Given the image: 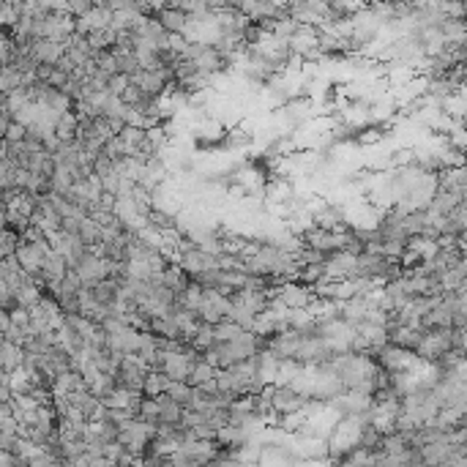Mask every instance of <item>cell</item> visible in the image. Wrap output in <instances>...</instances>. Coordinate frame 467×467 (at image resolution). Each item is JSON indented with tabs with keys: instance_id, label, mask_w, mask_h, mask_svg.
I'll return each mask as SVG.
<instances>
[{
	"instance_id": "obj_20",
	"label": "cell",
	"mask_w": 467,
	"mask_h": 467,
	"mask_svg": "<svg viewBox=\"0 0 467 467\" xmlns=\"http://www.w3.org/2000/svg\"><path fill=\"white\" fill-rule=\"evenodd\" d=\"M137 418L145 423H159V402L156 396H140V410H137Z\"/></svg>"
},
{
	"instance_id": "obj_26",
	"label": "cell",
	"mask_w": 467,
	"mask_h": 467,
	"mask_svg": "<svg viewBox=\"0 0 467 467\" xmlns=\"http://www.w3.org/2000/svg\"><path fill=\"white\" fill-rule=\"evenodd\" d=\"M25 134H28V126L11 121V124L6 126V131H3V142H22Z\"/></svg>"
},
{
	"instance_id": "obj_36",
	"label": "cell",
	"mask_w": 467,
	"mask_h": 467,
	"mask_svg": "<svg viewBox=\"0 0 467 467\" xmlns=\"http://www.w3.org/2000/svg\"><path fill=\"white\" fill-rule=\"evenodd\" d=\"M0 148H3V137H0Z\"/></svg>"
},
{
	"instance_id": "obj_9",
	"label": "cell",
	"mask_w": 467,
	"mask_h": 467,
	"mask_svg": "<svg viewBox=\"0 0 467 467\" xmlns=\"http://www.w3.org/2000/svg\"><path fill=\"white\" fill-rule=\"evenodd\" d=\"M77 126H79V115L74 109H66V112H61V115L55 118L52 131H55V137L61 142H71L77 137Z\"/></svg>"
},
{
	"instance_id": "obj_14",
	"label": "cell",
	"mask_w": 467,
	"mask_h": 467,
	"mask_svg": "<svg viewBox=\"0 0 467 467\" xmlns=\"http://www.w3.org/2000/svg\"><path fill=\"white\" fill-rule=\"evenodd\" d=\"M164 393L172 396L181 407H189L191 405V399H194V386H189L186 380H170L167 388H164Z\"/></svg>"
},
{
	"instance_id": "obj_12",
	"label": "cell",
	"mask_w": 467,
	"mask_h": 467,
	"mask_svg": "<svg viewBox=\"0 0 467 467\" xmlns=\"http://www.w3.org/2000/svg\"><path fill=\"white\" fill-rule=\"evenodd\" d=\"M156 402H159V421H161V423H178V421H181V410H184V407L178 405L172 396H167V393L161 391V393L156 396Z\"/></svg>"
},
{
	"instance_id": "obj_28",
	"label": "cell",
	"mask_w": 467,
	"mask_h": 467,
	"mask_svg": "<svg viewBox=\"0 0 467 467\" xmlns=\"http://www.w3.org/2000/svg\"><path fill=\"white\" fill-rule=\"evenodd\" d=\"M142 99H145V94H142L137 85H131V82L126 85V91L121 94V101H124L126 107H140Z\"/></svg>"
},
{
	"instance_id": "obj_13",
	"label": "cell",
	"mask_w": 467,
	"mask_h": 467,
	"mask_svg": "<svg viewBox=\"0 0 467 467\" xmlns=\"http://www.w3.org/2000/svg\"><path fill=\"white\" fill-rule=\"evenodd\" d=\"M159 281H161L164 287H170V290H175V293H178V290H184V287L189 284V276L184 273V271H181V265L172 260V263L167 265L164 271H161Z\"/></svg>"
},
{
	"instance_id": "obj_31",
	"label": "cell",
	"mask_w": 467,
	"mask_h": 467,
	"mask_svg": "<svg viewBox=\"0 0 467 467\" xmlns=\"http://www.w3.org/2000/svg\"><path fill=\"white\" fill-rule=\"evenodd\" d=\"M91 6H94L91 0H69V3H66V11L71 16H82Z\"/></svg>"
},
{
	"instance_id": "obj_19",
	"label": "cell",
	"mask_w": 467,
	"mask_h": 467,
	"mask_svg": "<svg viewBox=\"0 0 467 467\" xmlns=\"http://www.w3.org/2000/svg\"><path fill=\"white\" fill-rule=\"evenodd\" d=\"M115 39H118V33L112 31V28H96V31L88 33V44L94 49H109L115 44Z\"/></svg>"
},
{
	"instance_id": "obj_1",
	"label": "cell",
	"mask_w": 467,
	"mask_h": 467,
	"mask_svg": "<svg viewBox=\"0 0 467 467\" xmlns=\"http://www.w3.org/2000/svg\"><path fill=\"white\" fill-rule=\"evenodd\" d=\"M306 393H301L293 386H273V393H271V402H273V413L276 416H296L298 410L306 407Z\"/></svg>"
},
{
	"instance_id": "obj_35",
	"label": "cell",
	"mask_w": 467,
	"mask_h": 467,
	"mask_svg": "<svg viewBox=\"0 0 467 467\" xmlns=\"http://www.w3.org/2000/svg\"><path fill=\"white\" fill-rule=\"evenodd\" d=\"M94 6H107V0H91Z\"/></svg>"
},
{
	"instance_id": "obj_18",
	"label": "cell",
	"mask_w": 467,
	"mask_h": 467,
	"mask_svg": "<svg viewBox=\"0 0 467 467\" xmlns=\"http://www.w3.org/2000/svg\"><path fill=\"white\" fill-rule=\"evenodd\" d=\"M167 383H170V377H167L164 372H159V369H148L145 380H142V393H145V396H159L161 391L167 388Z\"/></svg>"
},
{
	"instance_id": "obj_22",
	"label": "cell",
	"mask_w": 467,
	"mask_h": 467,
	"mask_svg": "<svg viewBox=\"0 0 467 467\" xmlns=\"http://www.w3.org/2000/svg\"><path fill=\"white\" fill-rule=\"evenodd\" d=\"M254 311H249L246 306H241V303H233L230 306V311H227V320H233V323H238V326L243 328V331H251V323H254Z\"/></svg>"
},
{
	"instance_id": "obj_29",
	"label": "cell",
	"mask_w": 467,
	"mask_h": 467,
	"mask_svg": "<svg viewBox=\"0 0 467 467\" xmlns=\"http://www.w3.org/2000/svg\"><path fill=\"white\" fill-rule=\"evenodd\" d=\"M126 85H129V77H126V74H121V71H115V74H109V77H107V91L112 96L124 94Z\"/></svg>"
},
{
	"instance_id": "obj_30",
	"label": "cell",
	"mask_w": 467,
	"mask_h": 467,
	"mask_svg": "<svg viewBox=\"0 0 467 467\" xmlns=\"http://www.w3.org/2000/svg\"><path fill=\"white\" fill-rule=\"evenodd\" d=\"M14 306H19V301H16L14 290H9V287H6V281H0V309L11 311Z\"/></svg>"
},
{
	"instance_id": "obj_33",
	"label": "cell",
	"mask_w": 467,
	"mask_h": 467,
	"mask_svg": "<svg viewBox=\"0 0 467 467\" xmlns=\"http://www.w3.org/2000/svg\"><path fill=\"white\" fill-rule=\"evenodd\" d=\"M9 124H11V112L9 109H0V137H3V131H6Z\"/></svg>"
},
{
	"instance_id": "obj_6",
	"label": "cell",
	"mask_w": 467,
	"mask_h": 467,
	"mask_svg": "<svg viewBox=\"0 0 467 467\" xmlns=\"http://www.w3.org/2000/svg\"><path fill=\"white\" fill-rule=\"evenodd\" d=\"M66 271H69V265L63 260L61 251H49L47 257H44V263H41V290L44 287H52V284H58V281L66 276Z\"/></svg>"
},
{
	"instance_id": "obj_2",
	"label": "cell",
	"mask_w": 467,
	"mask_h": 467,
	"mask_svg": "<svg viewBox=\"0 0 467 467\" xmlns=\"http://www.w3.org/2000/svg\"><path fill=\"white\" fill-rule=\"evenodd\" d=\"M279 301L287 309H306L311 301H314V290L301 284V281L290 279L279 284Z\"/></svg>"
},
{
	"instance_id": "obj_23",
	"label": "cell",
	"mask_w": 467,
	"mask_h": 467,
	"mask_svg": "<svg viewBox=\"0 0 467 467\" xmlns=\"http://www.w3.org/2000/svg\"><path fill=\"white\" fill-rule=\"evenodd\" d=\"M16 85H22V71L14 69V66H3V69H0V91L9 94Z\"/></svg>"
},
{
	"instance_id": "obj_32",
	"label": "cell",
	"mask_w": 467,
	"mask_h": 467,
	"mask_svg": "<svg viewBox=\"0 0 467 467\" xmlns=\"http://www.w3.org/2000/svg\"><path fill=\"white\" fill-rule=\"evenodd\" d=\"M205 3V11L214 16L219 11H224V9H230V0H203Z\"/></svg>"
},
{
	"instance_id": "obj_24",
	"label": "cell",
	"mask_w": 467,
	"mask_h": 467,
	"mask_svg": "<svg viewBox=\"0 0 467 467\" xmlns=\"http://www.w3.org/2000/svg\"><path fill=\"white\" fill-rule=\"evenodd\" d=\"M0 189H14V164L0 154Z\"/></svg>"
},
{
	"instance_id": "obj_21",
	"label": "cell",
	"mask_w": 467,
	"mask_h": 467,
	"mask_svg": "<svg viewBox=\"0 0 467 467\" xmlns=\"http://www.w3.org/2000/svg\"><path fill=\"white\" fill-rule=\"evenodd\" d=\"M94 63L96 69L107 71V74H115L118 71V55L112 49H94Z\"/></svg>"
},
{
	"instance_id": "obj_37",
	"label": "cell",
	"mask_w": 467,
	"mask_h": 467,
	"mask_svg": "<svg viewBox=\"0 0 467 467\" xmlns=\"http://www.w3.org/2000/svg\"><path fill=\"white\" fill-rule=\"evenodd\" d=\"M134 3H142V0H134Z\"/></svg>"
},
{
	"instance_id": "obj_4",
	"label": "cell",
	"mask_w": 467,
	"mask_h": 467,
	"mask_svg": "<svg viewBox=\"0 0 467 467\" xmlns=\"http://www.w3.org/2000/svg\"><path fill=\"white\" fill-rule=\"evenodd\" d=\"M74 271L79 273V279L82 284H94V281L104 279L107 276V260L104 257H99L94 251H88L77 265H74Z\"/></svg>"
},
{
	"instance_id": "obj_16",
	"label": "cell",
	"mask_w": 467,
	"mask_h": 467,
	"mask_svg": "<svg viewBox=\"0 0 467 467\" xmlns=\"http://www.w3.org/2000/svg\"><path fill=\"white\" fill-rule=\"evenodd\" d=\"M214 326H208V323H200L197 331L189 336V344H191V350H197V353H208L211 347H214Z\"/></svg>"
},
{
	"instance_id": "obj_3",
	"label": "cell",
	"mask_w": 467,
	"mask_h": 467,
	"mask_svg": "<svg viewBox=\"0 0 467 467\" xmlns=\"http://www.w3.org/2000/svg\"><path fill=\"white\" fill-rule=\"evenodd\" d=\"M311 224L320 227V230H331V233H342V230H350V221L344 219L342 208L339 205H323L314 211L311 216Z\"/></svg>"
},
{
	"instance_id": "obj_15",
	"label": "cell",
	"mask_w": 467,
	"mask_h": 467,
	"mask_svg": "<svg viewBox=\"0 0 467 467\" xmlns=\"http://www.w3.org/2000/svg\"><path fill=\"white\" fill-rule=\"evenodd\" d=\"M216 374V366L214 363H208L205 356L200 361H194L191 366H189V374H186V383L189 386H203L205 380H211Z\"/></svg>"
},
{
	"instance_id": "obj_11",
	"label": "cell",
	"mask_w": 467,
	"mask_h": 467,
	"mask_svg": "<svg viewBox=\"0 0 467 467\" xmlns=\"http://www.w3.org/2000/svg\"><path fill=\"white\" fill-rule=\"evenodd\" d=\"M326 279H328L326 263H306V265H301L296 273V281L306 284V287H317L320 281H326Z\"/></svg>"
},
{
	"instance_id": "obj_27",
	"label": "cell",
	"mask_w": 467,
	"mask_h": 467,
	"mask_svg": "<svg viewBox=\"0 0 467 467\" xmlns=\"http://www.w3.org/2000/svg\"><path fill=\"white\" fill-rule=\"evenodd\" d=\"M118 71H121V74H126V77H131L134 71H140L137 55H134V52H129V55H118Z\"/></svg>"
},
{
	"instance_id": "obj_10",
	"label": "cell",
	"mask_w": 467,
	"mask_h": 467,
	"mask_svg": "<svg viewBox=\"0 0 467 467\" xmlns=\"http://www.w3.org/2000/svg\"><path fill=\"white\" fill-rule=\"evenodd\" d=\"M22 344L9 342V339H0V369L3 372H14L22 366Z\"/></svg>"
},
{
	"instance_id": "obj_34",
	"label": "cell",
	"mask_w": 467,
	"mask_h": 467,
	"mask_svg": "<svg viewBox=\"0 0 467 467\" xmlns=\"http://www.w3.org/2000/svg\"><path fill=\"white\" fill-rule=\"evenodd\" d=\"M0 109H9V99H6L3 91H0Z\"/></svg>"
},
{
	"instance_id": "obj_17",
	"label": "cell",
	"mask_w": 467,
	"mask_h": 467,
	"mask_svg": "<svg viewBox=\"0 0 467 467\" xmlns=\"http://www.w3.org/2000/svg\"><path fill=\"white\" fill-rule=\"evenodd\" d=\"M77 235H79V241H82L85 246H94V243L101 241V224H99L94 216H82V219H79Z\"/></svg>"
},
{
	"instance_id": "obj_8",
	"label": "cell",
	"mask_w": 467,
	"mask_h": 467,
	"mask_svg": "<svg viewBox=\"0 0 467 467\" xmlns=\"http://www.w3.org/2000/svg\"><path fill=\"white\" fill-rule=\"evenodd\" d=\"M156 19H159V25L164 28L167 33H184V28H186L189 16L184 9H178V6H164L161 11H156Z\"/></svg>"
},
{
	"instance_id": "obj_7",
	"label": "cell",
	"mask_w": 467,
	"mask_h": 467,
	"mask_svg": "<svg viewBox=\"0 0 467 467\" xmlns=\"http://www.w3.org/2000/svg\"><path fill=\"white\" fill-rule=\"evenodd\" d=\"M161 353H164V361H161L159 372H164L170 380H186L189 366H191V358L186 353H167V350H161Z\"/></svg>"
},
{
	"instance_id": "obj_25",
	"label": "cell",
	"mask_w": 467,
	"mask_h": 467,
	"mask_svg": "<svg viewBox=\"0 0 467 467\" xmlns=\"http://www.w3.org/2000/svg\"><path fill=\"white\" fill-rule=\"evenodd\" d=\"M19 11H16L14 3H0V28H14Z\"/></svg>"
},
{
	"instance_id": "obj_5",
	"label": "cell",
	"mask_w": 467,
	"mask_h": 467,
	"mask_svg": "<svg viewBox=\"0 0 467 467\" xmlns=\"http://www.w3.org/2000/svg\"><path fill=\"white\" fill-rule=\"evenodd\" d=\"M63 49H66V44H61V41H52V39H33L31 44H28V52H31L33 61L47 63V66L58 63V58L63 55Z\"/></svg>"
}]
</instances>
